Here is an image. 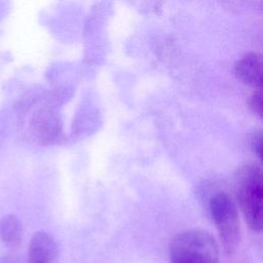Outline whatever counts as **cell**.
<instances>
[{
    "instance_id": "1",
    "label": "cell",
    "mask_w": 263,
    "mask_h": 263,
    "mask_svg": "<svg viewBox=\"0 0 263 263\" xmlns=\"http://www.w3.org/2000/svg\"><path fill=\"white\" fill-rule=\"evenodd\" d=\"M239 208L249 227L255 232L262 230V170L256 163L239 167L234 178Z\"/></svg>"
},
{
    "instance_id": "2",
    "label": "cell",
    "mask_w": 263,
    "mask_h": 263,
    "mask_svg": "<svg viewBox=\"0 0 263 263\" xmlns=\"http://www.w3.org/2000/svg\"><path fill=\"white\" fill-rule=\"evenodd\" d=\"M171 263H219V247L203 229L178 233L170 243Z\"/></svg>"
},
{
    "instance_id": "3",
    "label": "cell",
    "mask_w": 263,
    "mask_h": 263,
    "mask_svg": "<svg viewBox=\"0 0 263 263\" xmlns=\"http://www.w3.org/2000/svg\"><path fill=\"white\" fill-rule=\"evenodd\" d=\"M209 211L225 252L228 255L233 254L240 239L239 219L233 200L224 192L217 193L210 199Z\"/></svg>"
},
{
    "instance_id": "4",
    "label": "cell",
    "mask_w": 263,
    "mask_h": 263,
    "mask_svg": "<svg viewBox=\"0 0 263 263\" xmlns=\"http://www.w3.org/2000/svg\"><path fill=\"white\" fill-rule=\"evenodd\" d=\"M58 246L51 235L39 231L33 234L28 249V263H55Z\"/></svg>"
},
{
    "instance_id": "5",
    "label": "cell",
    "mask_w": 263,
    "mask_h": 263,
    "mask_svg": "<svg viewBox=\"0 0 263 263\" xmlns=\"http://www.w3.org/2000/svg\"><path fill=\"white\" fill-rule=\"evenodd\" d=\"M234 75L242 83L261 89L262 57L257 52H249L234 65Z\"/></svg>"
},
{
    "instance_id": "6",
    "label": "cell",
    "mask_w": 263,
    "mask_h": 263,
    "mask_svg": "<svg viewBox=\"0 0 263 263\" xmlns=\"http://www.w3.org/2000/svg\"><path fill=\"white\" fill-rule=\"evenodd\" d=\"M23 238V226L13 215H7L0 219V239L10 249L20 247Z\"/></svg>"
},
{
    "instance_id": "7",
    "label": "cell",
    "mask_w": 263,
    "mask_h": 263,
    "mask_svg": "<svg viewBox=\"0 0 263 263\" xmlns=\"http://www.w3.org/2000/svg\"><path fill=\"white\" fill-rule=\"evenodd\" d=\"M250 107L251 109L257 113L259 116H262V95H261V89H257L253 93L250 100Z\"/></svg>"
},
{
    "instance_id": "8",
    "label": "cell",
    "mask_w": 263,
    "mask_h": 263,
    "mask_svg": "<svg viewBox=\"0 0 263 263\" xmlns=\"http://www.w3.org/2000/svg\"><path fill=\"white\" fill-rule=\"evenodd\" d=\"M261 139L262 136L260 132H255L250 138V147L258 155V157H261Z\"/></svg>"
},
{
    "instance_id": "9",
    "label": "cell",
    "mask_w": 263,
    "mask_h": 263,
    "mask_svg": "<svg viewBox=\"0 0 263 263\" xmlns=\"http://www.w3.org/2000/svg\"><path fill=\"white\" fill-rule=\"evenodd\" d=\"M0 263H25L24 260L16 256H5L0 258Z\"/></svg>"
}]
</instances>
